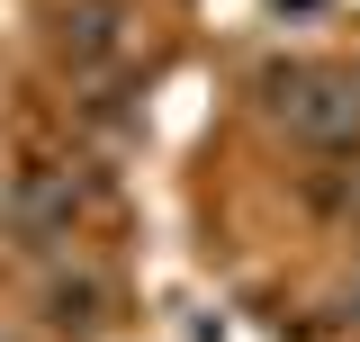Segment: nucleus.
<instances>
[{
	"instance_id": "f257e3e1",
	"label": "nucleus",
	"mask_w": 360,
	"mask_h": 342,
	"mask_svg": "<svg viewBox=\"0 0 360 342\" xmlns=\"http://www.w3.org/2000/svg\"><path fill=\"white\" fill-rule=\"evenodd\" d=\"M352 127H360V90L352 82H315V99L297 108V135H324L333 144V135H352Z\"/></svg>"
},
{
	"instance_id": "f03ea898",
	"label": "nucleus",
	"mask_w": 360,
	"mask_h": 342,
	"mask_svg": "<svg viewBox=\"0 0 360 342\" xmlns=\"http://www.w3.org/2000/svg\"><path fill=\"white\" fill-rule=\"evenodd\" d=\"M63 208H72V189H63V180H37V189L18 198V216H27V225H54Z\"/></svg>"
},
{
	"instance_id": "7ed1b4c3",
	"label": "nucleus",
	"mask_w": 360,
	"mask_h": 342,
	"mask_svg": "<svg viewBox=\"0 0 360 342\" xmlns=\"http://www.w3.org/2000/svg\"><path fill=\"white\" fill-rule=\"evenodd\" d=\"M72 27H82V37H72V45H82V54H108V37H117V18H108V9H82Z\"/></svg>"
}]
</instances>
